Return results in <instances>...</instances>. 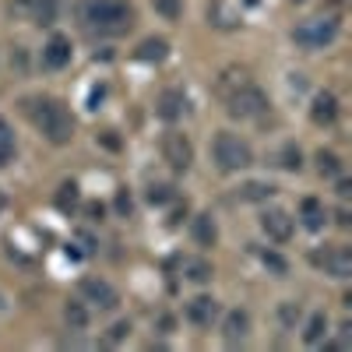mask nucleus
Returning a JSON list of instances; mask_svg holds the SVG:
<instances>
[{
    "label": "nucleus",
    "mask_w": 352,
    "mask_h": 352,
    "mask_svg": "<svg viewBox=\"0 0 352 352\" xmlns=\"http://www.w3.org/2000/svg\"><path fill=\"white\" fill-rule=\"evenodd\" d=\"M21 113L50 144H67L74 138V116L67 113L64 102H56L50 96H32L21 102Z\"/></svg>",
    "instance_id": "1"
},
{
    "label": "nucleus",
    "mask_w": 352,
    "mask_h": 352,
    "mask_svg": "<svg viewBox=\"0 0 352 352\" xmlns=\"http://www.w3.org/2000/svg\"><path fill=\"white\" fill-rule=\"evenodd\" d=\"M78 18L92 36H124L134 25V8L127 0H81Z\"/></svg>",
    "instance_id": "2"
},
{
    "label": "nucleus",
    "mask_w": 352,
    "mask_h": 352,
    "mask_svg": "<svg viewBox=\"0 0 352 352\" xmlns=\"http://www.w3.org/2000/svg\"><path fill=\"white\" fill-rule=\"evenodd\" d=\"M212 159H215V166H219L222 173H240V169H247V166L254 162V152H250V144H247L240 134L222 131V134H215V141H212Z\"/></svg>",
    "instance_id": "3"
},
{
    "label": "nucleus",
    "mask_w": 352,
    "mask_h": 352,
    "mask_svg": "<svg viewBox=\"0 0 352 352\" xmlns=\"http://www.w3.org/2000/svg\"><path fill=\"white\" fill-rule=\"evenodd\" d=\"M226 109H229V116H236V120H261V116L268 113V96H264L254 81H243L236 92L226 96Z\"/></svg>",
    "instance_id": "4"
},
{
    "label": "nucleus",
    "mask_w": 352,
    "mask_h": 352,
    "mask_svg": "<svg viewBox=\"0 0 352 352\" xmlns=\"http://www.w3.org/2000/svg\"><path fill=\"white\" fill-rule=\"evenodd\" d=\"M335 36H338V21L335 18H307V21H300L296 28H292V39H296L303 50H324L328 43H335Z\"/></svg>",
    "instance_id": "5"
},
{
    "label": "nucleus",
    "mask_w": 352,
    "mask_h": 352,
    "mask_svg": "<svg viewBox=\"0 0 352 352\" xmlns=\"http://www.w3.org/2000/svg\"><path fill=\"white\" fill-rule=\"evenodd\" d=\"M162 159L169 162L173 173H187L190 162H194V144H190V138L180 134V131H169V134L162 138Z\"/></svg>",
    "instance_id": "6"
},
{
    "label": "nucleus",
    "mask_w": 352,
    "mask_h": 352,
    "mask_svg": "<svg viewBox=\"0 0 352 352\" xmlns=\"http://www.w3.org/2000/svg\"><path fill=\"white\" fill-rule=\"evenodd\" d=\"M314 268H320L331 278H349L352 275V250L349 247H328V250H317L314 257Z\"/></svg>",
    "instance_id": "7"
},
{
    "label": "nucleus",
    "mask_w": 352,
    "mask_h": 352,
    "mask_svg": "<svg viewBox=\"0 0 352 352\" xmlns=\"http://www.w3.org/2000/svg\"><path fill=\"white\" fill-rule=\"evenodd\" d=\"M81 300L99 310H116L120 307V292H116L106 278H85L81 282Z\"/></svg>",
    "instance_id": "8"
},
{
    "label": "nucleus",
    "mask_w": 352,
    "mask_h": 352,
    "mask_svg": "<svg viewBox=\"0 0 352 352\" xmlns=\"http://www.w3.org/2000/svg\"><path fill=\"white\" fill-rule=\"evenodd\" d=\"M11 11L18 18L36 21V25H53L56 21V0H14Z\"/></svg>",
    "instance_id": "9"
},
{
    "label": "nucleus",
    "mask_w": 352,
    "mask_h": 352,
    "mask_svg": "<svg viewBox=\"0 0 352 352\" xmlns=\"http://www.w3.org/2000/svg\"><path fill=\"white\" fill-rule=\"evenodd\" d=\"M261 229L268 232V240L285 243V240L292 236V219H289V212H282V208H264V212H261Z\"/></svg>",
    "instance_id": "10"
},
{
    "label": "nucleus",
    "mask_w": 352,
    "mask_h": 352,
    "mask_svg": "<svg viewBox=\"0 0 352 352\" xmlns=\"http://www.w3.org/2000/svg\"><path fill=\"white\" fill-rule=\"evenodd\" d=\"M215 317H219V300L215 296H194L187 303V320L197 324V328H208Z\"/></svg>",
    "instance_id": "11"
},
{
    "label": "nucleus",
    "mask_w": 352,
    "mask_h": 352,
    "mask_svg": "<svg viewBox=\"0 0 352 352\" xmlns=\"http://www.w3.org/2000/svg\"><path fill=\"white\" fill-rule=\"evenodd\" d=\"M71 64V43L64 36H53L46 46H43V67L46 71H60Z\"/></svg>",
    "instance_id": "12"
},
{
    "label": "nucleus",
    "mask_w": 352,
    "mask_h": 352,
    "mask_svg": "<svg viewBox=\"0 0 352 352\" xmlns=\"http://www.w3.org/2000/svg\"><path fill=\"white\" fill-rule=\"evenodd\" d=\"M310 120L317 127H331L338 120V99L331 92H317L314 96V106H310Z\"/></svg>",
    "instance_id": "13"
},
{
    "label": "nucleus",
    "mask_w": 352,
    "mask_h": 352,
    "mask_svg": "<svg viewBox=\"0 0 352 352\" xmlns=\"http://www.w3.org/2000/svg\"><path fill=\"white\" fill-rule=\"evenodd\" d=\"M250 331V314L247 310H229L226 320H222V338L226 345H240Z\"/></svg>",
    "instance_id": "14"
},
{
    "label": "nucleus",
    "mask_w": 352,
    "mask_h": 352,
    "mask_svg": "<svg viewBox=\"0 0 352 352\" xmlns=\"http://www.w3.org/2000/svg\"><path fill=\"white\" fill-rule=\"evenodd\" d=\"M184 113H187V96L180 92V88H166V92L159 96V116L169 120V124H176Z\"/></svg>",
    "instance_id": "15"
},
{
    "label": "nucleus",
    "mask_w": 352,
    "mask_h": 352,
    "mask_svg": "<svg viewBox=\"0 0 352 352\" xmlns=\"http://www.w3.org/2000/svg\"><path fill=\"white\" fill-rule=\"evenodd\" d=\"M300 219H303V226H307L310 232H317L320 226H324L328 212H324V204H320L317 197H303V204H300Z\"/></svg>",
    "instance_id": "16"
},
{
    "label": "nucleus",
    "mask_w": 352,
    "mask_h": 352,
    "mask_svg": "<svg viewBox=\"0 0 352 352\" xmlns=\"http://www.w3.org/2000/svg\"><path fill=\"white\" fill-rule=\"evenodd\" d=\"M166 53H169V43H166V39H144V43L134 50V56H138V60H144V64L166 60Z\"/></svg>",
    "instance_id": "17"
},
{
    "label": "nucleus",
    "mask_w": 352,
    "mask_h": 352,
    "mask_svg": "<svg viewBox=\"0 0 352 352\" xmlns=\"http://www.w3.org/2000/svg\"><path fill=\"white\" fill-rule=\"evenodd\" d=\"M194 240H197L201 247H215V240H219V229H215V219H212L208 212L194 219Z\"/></svg>",
    "instance_id": "18"
},
{
    "label": "nucleus",
    "mask_w": 352,
    "mask_h": 352,
    "mask_svg": "<svg viewBox=\"0 0 352 352\" xmlns=\"http://www.w3.org/2000/svg\"><path fill=\"white\" fill-rule=\"evenodd\" d=\"M64 320H67L71 331H85L88 328V307H85V300H71L64 307Z\"/></svg>",
    "instance_id": "19"
},
{
    "label": "nucleus",
    "mask_w": 352,
    "mask_h": 352,
    "mask_svg": "<svg viewBox=\"0 0 352 352\" xmlns=\"http://www.w3.org/2000/svg\"><path fill=\"white\" fill-rule=\"evenodd\" d=\"M324 335H328V317H324V314H314V317L307 320L303 342H307V345H320V342H324Z\"/></svg>",
    "instance_id": "20"
},
{
    "label": "nucleus",
    "mask_w": 352,
    "mask_h": 352,
    "mask_svg": "<svg viewBox=\"0 0 352 352\" xmlns=\"http://www.w3.org/2000/svg\"><path fill=\"white\" fill-rule=\"evenodd\" d=\"M272 194H275V184H264V180H254V184L240 187V201H268Z\"/></svg>",
    "instance_id": "21"
},
{
    "label": "nucleus",
    "mask_w": 352,
    "mask_h": 352,
    "mask_svg": "<svg viewBox=\"0 0 352 352\" xmlns=\"http://www.w3.org/2000/svg\"><path fill=\"white\" fill-rule=\"evenodd\" d=\"M184 275L190 278V282H197V285H204V282H208L215 272H212V264L208 261H201V257H194V261H187L184 264Z\"/></svg>",
    "instance_id": "22"
},
{
    "label": "nucleus",
    "mask_w": 352,
    "mask_h": 352,
    "mask_svg": "<svg viewBox=\"0 0 352 352\" xmlns=\"http://www.w3.org/2000/svg\"><path fill=\"white\" fill-rule=\"evenodd\" d=\"M247 81V71H236V67H229V71H222V78H219V96L226 99L229 92H236V88Z\"/></svg>",
    "instance_id": "23"
},
{
    "label": "nucleus",
    "mask_w": 352,
    "mask_h": 352,
    "mask_svg": "<svg viewBox=\"0 0 352 352\" xmlns=\"http://www.w3.org/2000/svg\"><path fill=\"white\" fill-rule=\"evenodd\" d=\"M14 159V134L8 127V120H0V169Z\"/></svg>",
    "instance_id": "24"
},
{
    "label": "nucleus",
    "mask_w": 352,
    "mask_h": 352,
    "mask_svg": "<svg viewBox=\"0 0 352 352\" xmlns=\"http://www.w3.org/2000/svg\"><path fill=\"white\" fill-rule=\"evenodd\" d=\"M317 169L320 176H342V159L335 152H317Z\"/></svg>",
    "instance_id": "25"
},
{
    "label": "nucleus",
    "mask_w": 352,
    "mask_h": 352,
    "mask_svg": "<svg viewBox=\"0 0 352 352\" xmlns=\"http://www.w3.org/2000/svg\"><path fill=\"white\" fill-rule=\"evenodd\" d=\"M74 204H78V184H64L60 194H56V208H60V212H71Z\"/></svg>",
    "instance_id": "26"
},
{
    "label": "nucleus",
    "mask_w": 352,
    "mask_h": 352,
    "mask_svg": "<svg viewBox=\"0 0 352 352\" xmlns=\"http://www.w3.org/2000/svg\"><path fill=\"white\" fill-rule=\"evenodd\" d=\"M152 4H155V11H159L166 21H176V18L184 14V4H180V0H152Z\"/></svg>",
    "instance_id": "27"
},
{
    "label": "nucleus",
    "mask_w": 352,
    "mask_h": 352,
    "mask_svg": "<svg viewBox=\"0 0 352 352\" xmlns=\"http://www.w3.org/2000/svg\"><path fill=\"white\" fill-rule=\"evenodd\" d=\"M261 261H264V268L275 272L278 278H282V275H289V264H285V257H278L275 250H264V254H261Z\"/></svg>",
    "instance_id": "28"
},
{
    "label": "nucleus",
    "mask_w": 352,
    "mask_h": 352,
    "mask_svg": "<svg viewBox=\"0 0 352 352\" xmlns=\"http://www.w3.org/2000/svg\"><path fill=\"white\" fill-rule=\"evenodd\" d=\"M282 166H285V169H300V166H303V159H300V148H292V144H289V148L282 152Z\"/></svg>",
    "instance_id": "29"
},
{
    "label": "nucleus",
    "mask_w": 352,
    "mask_h": 352,
    "mask_svg": "<svg viewBox=\"0 0 352 352\" xmlns=\"http://www.w3.org/2000/svg\"><path fill=\"white\" fill-rule=\"evenodd\" d=\"M127 335H131V324H127V320H120V324L109 328V342H124Z\"/></svg>",
    "instance_id": "30"
},
{
    "label": "nucleus",
    "mask_w": 352,
    "mask_h": 352,
    "mask_svg": "<svg viewBox=\"0 0 352 352\" xmlns=\"http://www.w3.org/2000/svg\"><path fill=\"white\" fill-rule=\"evenodd\" d=\"M169 197H173V194H169V187H162V184H155V187L148 190V201H152V204H162V201H169Z\"/></svg>",
    "instance_id": "31"
},
{
    "label": "nucleus",
    "mask_w": 352,
    "mask_h": 352,
    "mask_svg": "<svg viewBox=\"0 0 352 352\" xmlns=\"http://www.w3.org/2000/svg\"><path fill=\"white\" fill-rule=\"evenodd\" d=\"M296 317H300V307H292V303H285V307H282V320H285V324H292Z\"/></svg>",
    "instance_id": "32"
},
{
    "label": "nucleus",
    "mask_w": 352,
    "mask_h": 352,
    "mask_svg": "<svg viewBox=\"0 0 352 352\" xmlns=\"http://www.w3.org/2000/svg\"><path fill=\"white\" fill-rule=\"evenodd\" d=\"M338 194L349 197V194H352V184H349V180H338Z\"/></svg>",
    "instance_id": "33"
},
{
    "label": "nucleus",
    "mask_w": 352,
    "mask_h": 352,
    "mask_svg": "<svg viewBox=\"0 0 352 352\" xmlns=\"http://www.w3.org/2000/svg\"><path fill=\"white\" fill-rule=\"evenodd\" d=\"M0 212H4V194H0Z\"/></svg>",
    "instance_id": "34"
},
{
    "label": "nucleus",
    "mask_w": 352,
    "mask_h": 352,
    "mask_svg": "<svg viewBox=\"0 0 352 352\" xmlns=\"http://www.w3.org/2000/svg\"><path fill=\"white\" fill-rule=\"evenodd\" d=\"M292 4H303V0H292Z\"/></svg>",
    "instance_id": "35"
}]
</instances>
